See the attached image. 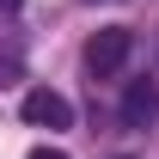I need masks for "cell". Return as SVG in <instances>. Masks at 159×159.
<instances>
[{
  "mask_svg": "<svg viewBox=\"0 0 159 159\" xmlns=\"http://www.w3.org/2000/svg\"><path fill=\"white\" fill-rule=\"evenodd\" d=\"M25 80V37L19 31H0V92Z\"/></svg>",
  "mask_w": 159,
  "mask_h": 159,
  "instance_id": "3957f363",
  "label": "cell"
},
{
  "mask_svg": "<svg viewBox=\"0 0 159 159\" xmlns=\"http://www.w3.org/2000/svg\"><path fill=\"white\" fill-rule=\"evenodd\" d=\"M19 110H25V122H31V129H74V104L61 98L55 86H31Z\"/></svg>",
  "mask_w": 159,
  "mask_h": 159,
  "instance_id": "7a4b0ae2",
  "label": "cell"
},
{
  "mask_svg": "<svg viewBox=\"0 0 159 159\" xmlns=\"http://www.w3.org/2000/svg\"><path fill=\"white\" fill-rule=\"evenodd\" d=\"M129 55H135V31H129V25H104V31H92V43H86V74L110 80V74H122Z\"/></svg>",
  "mask_w": 159,
  "mask_h": 159,
  "instance_id": "6da1fadb",
  "label": "cell"
},
{
  "mask_svg": "<svg viewBox=\"0 0 159 159\" xmlns=\"http://www.w3.org/2000/svg\"><path fill=\"white\" fill-rule=\"evenodd\" d=\"M25 159H67V153H61V147H31Z\"/></svg>",
  "mask_w": 159,
  "mask_h": 159,
  "instance_id": "5b68a950",
  "label": "cell"
},
{
  "mask_svg": "<svg viewBox=\"0 0 159 159\" xmlns=\"http://www.w3.org/2000/svg\"><path fill=\"white\" fill-rule=\"evenodd\" d=\"M116 159H129V153H116Z\"/></svg>",
  "mask_w": 159,
  "mask_h": 159,
  "instance_id": "ba28073f",
  "label": "cell"
},
{
  "mask_svg": "<svg viewBox=\"0 0 159 159\" xmlns=\"http://www.w3.org/2000/svg\"><path fill=\"white\" fill-rule=\"evenodd\" d=\"M19 6H25V0H0V19H12V12H19Z\"/></svg>",
  "mask_w": 159,
  "mask_h": 159,
  "instance_id": "8992f818",
  "label": "cell"
},
{
  "mask_svg": "<svg viewBox=\"0 0 159 159\" xmlns=\"http://www.w3.org/2000/svg\"><path fill=\"white\" fill-rule=\"evenodd\" d=\"M153 110H159L153 86H147V80H135V86H129V98H122V122H129V129H141V122L153 116Z\"/></svg>",
  "mask_w": 159,
  "mask_h": 159,
  "instance_id": "277c9868",
  "label": "cell"
},
{
  "mask_svg": "<svg viewBox=\"0 0 159 159\" xmlns=\"http://www.w3.org/2000/svg\"><path fill=\"white\" fill-rule=\"evenodd\" d=\"M86 6H98V0H86ZM104 6H110V0H104Z\"/></svg>",
  "mask_w": 159,
  "mask_h": 159,
  "instance_id": "52a82bcc",
  "label": "cell"
}]
</instances>
